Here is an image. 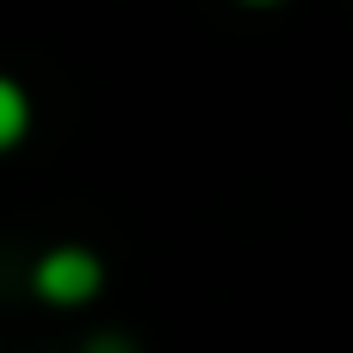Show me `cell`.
Here are the masks:
<instances>
[{
	"label": "cell",
	"instance_id": "2",
	"mask_svg": "<svg viewBox=\"0 0 353 353\" xmlns=\"http://www.w3.org/2000/svg\"><path fill=\"white\" fill-rule=\"evenodd\" d=\"M25 130H31V99L12 74H0V149H12Z\"/></svg>",
	"mask_w": 353,
	"mask_h": 353
},
{
	"label": "cell",
	"instance_id": "1",
	"mask_svg": "<svg viewBox=\"0 0 353 353\" xmlns=\"http://www.w3.org/2000/svg\"><path fill=\"white\" fill-rule=\"evenodd\" d=\"M99 285H105V267H99V254H93V248H81V242L43 248V254H37V267H31V292H37L43 304H62V310L93 304V298H99Z\"/></svg>",
	"mask_w": 353,
	"mask_h": 353
},
{
	"label": "cell",
	"instance_id": "4",
	"mask_svg": "<svg viewBox=\"0 0 353 353\" xmlns=\"http://www.w3.org/2000/svg\"><path fill=\"white\" fill-rule=\"evenodd\" d=\"M248 6H273V0H248Z\"/></svg>",
	"mask_w": 353,
	"mask_h": 353
},
{
	"label": "cell",
	"instance_id": "3",
	"mask_svg": "<svg viewBox=\"0 0 353 353\" xmlns=\"http://www.w3.org/2000/svg\"><path fill=\"white\" fill-rule=\"evenodd\" d=\"M87 353H137L124 335H99V341H87Z\"/></svg>",
	"mask_w": 353,
	"mask_h": 353
}]
</instances>
